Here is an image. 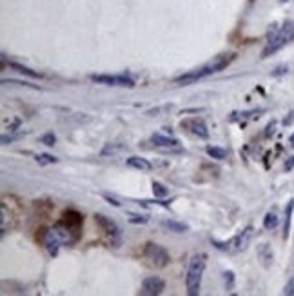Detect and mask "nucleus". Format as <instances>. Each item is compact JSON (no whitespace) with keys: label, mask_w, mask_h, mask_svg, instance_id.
I'll return each mask as SVG.
<instances>
[{"label":"nucleus","mask_w":294,"mask_h":296,"mask_svg":"<svg viewBox=\"0 0 294 296\" xmlns=\"http://www.w3.org/2000/svg\"><path fill=\"white\" fill-rule=\"evenodd\" d=\"M165 289V282L158 276H149L145 278L144 283H142V289H140V295H149V296H156L162 295Z\"/></svg>","instance_id":"6e6552de"},{"label":"nucleus","mask_w":294,"mask_h":296,"mask_svg":"<svg viewBox=\"0 0 294 296\" xmlns=\"http://www.w3.org/2000/svg\"><path fill=\"white\" fill-rule=\"evenodd\" d=\"M40 142L42 144H46V145H55L56 137L53 135V133H48V135H44V137L40 138Z\"/></svg>","instance_id":"5701e85b"},{"label":"nucleus","mask_w":294,"mask_h":296,"mask_svg":"<svg viewBox=\"0 0 294 296\" xmlns=\"http://www.w3.org/2000/svg\"><path fill=\"white\" fill-rule=\"evenodd\" d=\"M104 198H105V200H109V202H111V204H113V206L120 207V202H117V200H115V198H111L109 194H104Z\"/></svg>","instance_id":"a878e982"},{"label":"nucleus","mask_w":294,"mask_h":296,"mask_svg":"<svg viewBox=\"0 0 294 296\" xmlns=\"http://www.w3.org/2000/svg\"><path fill=\"white\" fill-rule=\"evenodd\" d=\"M224 283H225V291L234 289V273L233 271H225V273H224Z\"/></svg>","instance_id":"aec40b11"},{"label":"nucleus","mask_w":294,"mask_h":296,"mask_svg":"<svg viewBox=\"0 0 294 296\" xmlns=\"http://www.w3.org/2000/svg\"><path fill=\"white\" fill-rule=\"evenodd\" d=\"M207 155L214 160H225L227 158V151L224 147H216V145H207L206 147Z\"/></svg>","instance_id":"4468645a"},{"label":"nucleus","mask_w":294,"mask_h":296,"mask_svg":"<svg viewBox=\"0 0 294 296\" xmlns=\"http://www.w3.org/2000/svg\"><path fill=\"white\" fill-rule=\"evenodd\" d=\"M291 142H293V145H294V135H293V137H291Z\"/></svg>","instance_id":"cd10ccee"},{"label":"nucleus","mask_w":294,"mask_h":296,"mask_svg":"<svg viewBox=\"0 0 294 296\" xmlns=\"http://www.w3.org/2000/svg\"><path fill=\"white\" fill-rule=\"evenodd\" d=\"M294 211V198L289 200L287 207H285V224H283V238H289V231H291V218H293Z\"/></svg>","instance_id":"ddd939ff"},{"label":"nucleus","mask_w":294,"mask_h":296,"mask_svg":"<svg viewBox=\"0 0 294 296\" xmlns=\"http://www.w3.org/2000/svg\"><path fill=\"white\" fill-rule=\"evenodd\" d=\"M147 220H149V218H147V216H144V214L129 213V222H131V224H145Z\"/></svg>","instance_id":"4be33fe9"},{"label":"nucleus","mask_w":294,"mask_h":296,"mask_svg":"<svg viewBox=\"0 0 294 296\" xmlns=\"http://www.w3.org/2000/svg\"><path fill=\"white\" fill-rule=\"evenodd\" d=\"M127 151V145L123 144H107L105 147L102 149V155L104 157H113V155H118V153H125Z\"/></svg>","instance_id":"2eb2a0df"},{"label":"nucleus","mask_w":294,"mask_h":296,"mask_svg":"<svg viewBox=\"0 0 294 296\" xmlns=\"http://www.w3.org/2000/svg\"><path fill=\"white\" fill-rule=\"evenodd\" d=\"M207 256L204 253H196L191 256L189 265H187V275H185V287H187V295L198 296L200 287H202V278L206 273Z\"/></svg>","instance_id":"f03ea898"},{"label":"nucleus","mask_w":294,"mask_h":296,"mask_svg":"<svg viewBox=\"0 0 294 296\" xmlns=\"http://www.w3.org/2000/svg\"><path fill=\"white\" fill-rule=\"evenodd\" d=\"M95 222L105 231V233L109 234L111 240L115 242L117 245L120 244V240H122V231H120V227L117 226V222L111 220V218H107V216H104V214H100V213L95 214Z\"/></svg>","instance_id":"0eeeda50"},{"label":"nucleus","mask_w":294,"mask_h":296,"mask_svg":"<svg viewBox=\"0 0 294 296\" xmlns=\"http://www.w3.org/2000/svg\"><path fill=\"white\" fill-rule=\"evenodd\" d=\"M22 135H13V137H2V144H7V142H13V140H17V138H20Z\"/></svg>","instance_id":"393cba45"},{"label":"nucleus","mask_w":294,"mask_h":296,"mask_svg":"<svg viewBox=\"0 0 294 296\" xmlns=\"http://www.w3.org/2000/svg\"><path fill=\"white\" fill-rule=\"evenodd\" d=\"M182 127L187 129L189 133H192L194 137H200V138L209 137V129H207L206 122H204L202 118H189V120H184V122H182Z\"/></svg>","instance_id":"1a4fd4ad"},{"label":"nucleus","mask_w":294,"mask_h":296,"mask_svg":"<svg viewBox=\"0 0 294 296\" xmlns=\"http://www.w3.org/2000/svg\"><path fill=\"white\" fill-rule=\"evenodd\" d=\"M151 142L156 145V147H162V149H173V147H178V140L171 137H165L162 133H155L151 137Z\"/></svg>","instance_id":"9d476101"},{"label":"nucleus","mask_w":294,"mask_h":296,"mask_svg":"<svg viewBox=\"0 0 294 296\" xmlns=\"http://www.w3.org/2000/svg\"><path fill=\"white\" fill-rule=\"evenodd\" d=\"M256 253H258V258H260V262L263 267H271V263L274 260V253H273V247L269 245V244H260L258 249H256Z\"/></svg>","instance_id":"9b49d317"},{"label":"nucleus","mask_w":294,"mask_h":296,"mask_svg":"<svg viewBox=\"0 0 294 296\" xmlns=\"http://www.w3.org/2000/svg\"><path fill=\"white\" fill-rule=\"evenodd\" d=\"M233 58H234L233 53L220 55V56H216L214 60H211L209 64H206V66H202V68H198V69H192V71H189V73H185V75L178 76L174 82H176V84H184V86H189V84L198 82V80L206 78V76H211V75H214V73L222 71V69H225L229 64L233 62Z\"/></svg>","instance_id":"f257e3e1"},{"label":"nucleus","mask_w":294,"mask_h":296,"mask_svg":"<svg viewBox=\"0 0 294 296\" xmlns=\"http://www.w3.org/2000/svg\"><path fill=\"white\" fill-rule=\"evenodd\" d=\"M253 236H254V227L247 226L245 229H242L236 236H233V238L229 242H225V244H218V242H214V244H216L218 249H224V251H229V253H242V251H245V249L249 247V244L253 242Z\"/></svg>","instance_id":"20e7f679"},{"label":"nucleus","mask_w":294,"mask_h":296,"mask_svg":"<svg viewBox=\"0 0 294 296\" xmlns=\"http://www.w3.org/2000/svg\"><path fill=\"white\" fill-rule=\"evenodd\" d=\"M144 255L155 267H165L169 263V253L165 251V247L158 245V244H147Z\"/></svg>","instance_id":"39448f33"},{"label":"nucleus","mask_w":294,"mask_h":296,"mask_svg":"<svg viewBox=\"0 0 294 296\" xmlns=\"http://www.w3.org/2000/svg\"><path fill=\"white\" fill-rule=\"evenodd\" d=\"M164 226L169 231H174V233H185L187 231V226L185 224H182V222H176V220H164Z\"/></svg>","instance_id":"f3484780"},{"label":"nucleus","mask_w":294,"mask_h":296,"mask_svg":"<svg viewBox=\"0 0 294 296\" xmlns=\"http://www.w3.org/2000/svg\"><path fill=\"white\" fill-rule=\"evenodd\" d=\"M127 165L129 167H135V169H140V171H149L151 167V162L145 158H140V157H129L127 158Z\"/></svg>","instance_id":"f8f14e48"},{"label":"nucleus","mask_w":294,"mask_h":296,"mask_svg":"<svg viewBox=\"0 0 294 296\" xmlns=\"http://www.w3.org/2000/svg\"><path fill=\"white\" fill-rule=\"evenodd\" d=\"M283 295H289V296H293V295H294V276L287 282V285L283 287Z\"/></svg>","instance_id":"b1692460"},{"label":"nucleus","mask_w":294,"mask_h":296,"mask_svg":"<svg viewBox=\"0 0 294 296\" xmlns=\"http://www.w3.org/2000/svg\"><path fill=\"white\" fill-rule=\"evenodd\" d=\"M153 193H155V196H158V198H164V196L169 194V189H167L164 184H160V182H153Z\"/></svg>","instance_id":"a211bd4d"},{"label":"nucleus","mask_w":294,"mask_h":296,"mask_svg":"<svg viewBox=\"0 0 294 296\" xmlns=\"http://www.w3.org/2000/svg\"><path fill=\"white\" fill-rule=\"evenodd\" d=\"M36 162L40 165H48V164H55L56 158L51 157V155H36Z\"/></svg>","instance_id":"412c9836"},{"label":"nucleus","mask_w":294,"mask_h":296,"mask_svg":"<svg viewBox=\"0 0 294 296\" xmlns=\"http://www.w3.org/2000/svg\"><path fill=\"white\" fill-rule=\"evenodd\" d=\"M294 40V22L287 20L283 22L281 28L273 29V33L269 35L267 38V46L261 51V58H267V56L274 55L276 51H280L281 48H285L289 42Z\"/></svg>","instance_id":"7ed1b4c3"},{"label":"nucleus","mask_w":294,"mask_h":296,"mask_svg":"<svg viewBox=\"0 0 294 296\" xmlns=\"http://www.w3.org/2000/svg\"><path fill=\"white\" fill-rule=\"evenodd\" d=\"M293 167H294V157H293L291 160H289L287 164H285V169H287V171H289V169H293Z\"/></svg>","instance_id":"bb28decb"},{"label":"nucleus","mask_w":294,"mask_h":296,"mask_svg":"<svg viewBox=\"0 0 294 296\" xmlns=\"http://www.w3.org/2000/svg\"><path fill=\"white\" fill-rule=\"evenodd\" d=\"M91 80L104 86H118V87H133L135 80L127 75H93Z\"/></svg>","instance_id":"423d86ee"},{"label":"nucleus","mask_w":294,"mask_h":296,"mask_svg":"<svg viewBox=\"0 0 294 296\" xmlns=\"http://www.w3.org/2000/svg\"><path fill=\"white\" fill-rule=\"evenodd\" d=\"M278 214L274 213V211H269V213L265 214V218H263V227L267 229V231H273L276 226H278Z\"/></svg>","instance_id":"dca6fc26"},{"label":"nucleus","mask_w":294,"mask_h":296,"mask_svg":"<svg viewBox=\"0 0 294 296\" xmlns=\"http://www.w3.org/2000/svg\"><path fill=\"white\" fill-rule=\"evenodd\" d=\"M11 68L13 69H17L18 73H22V75H28V76H33V78H40V75L38 73H35V71H31V69H28V68H24V66H20V64H15V62H11L9 64Z\"/></svg>","instance_id":"6ab92c4d"}]
</instances>
